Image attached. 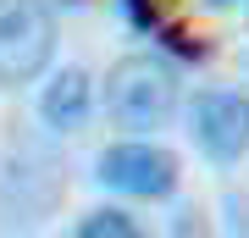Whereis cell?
<instances>
[{
  "mask_svg": "<svg viewBox=\"0 0 249 238\" xmlns=\"http://www.w3.org/2000/svg\"><path fill=\"white\" fill-rule=\"evenodd\" d=\"M211 11H238V6H249V0H205Z\"/></svg>",
  "mask_w": 249,
  "mask_h": 238,
  "instance_id": "52a82bcc",
  "label": "cell"
},
{
  "mask_svg": "<svg viewBox=\"0 0 249 238\" xmlns=\"http://www.w3.org/2000/svg\"><path fill=\"white\" fill-rule=\"evenodd\" d=\"M89 111H94V78L83 67H61L45 83V94H39V116H45L55 133H78L89 122Z\"/></svg>",
  "mask_w": 249,
  "mask_h": 238,
  "instance_id": "5b68a950",
  "label": "cell"
},
{
  "mask_svg": "<svg viewBox=\"0 0 249 238\" xmlns=\"http://www.w3.org/2000/svg\"><path fill=\"white\" fill-rule=\"evenodd\" d=\"M55 55V17L45 0H0V83L22 89Z\"/></svg>",
  "mask_w": 249,
  "mask_h": 238,
  "instance_id": "7a4b0ae2",
  "label": "cell"
},
{
  "mask_svg": "<svg viewBox=\"0 0 249 238\" xmlns=\"http://www.w3.org/2000/svg\"><path fill=\"white\" fill-rule=\"evenodd\" d=\"M178 155L160 150V144H144V139H127V144H111L100 155V183L116 188V194H133V200H166L178 188Z\"/></svg>",
  "mask_w": 249,
  "mask_h": 238,
  "instance_id": "277c9868",
  "label": "cell"
},
{
  "mask_svg": "<svg viewBox=\"0 0 249 238\" xmlns=\"http://www.w3.org/2000/svg\"><path fill=\"white\" fill-rule=\"evenodd\" d=\"M106 111L127 133H155L178 116V72L160 55H122L106 72Z\"/></svg>",
  "mask_w": 249,
  "mask_h": 238,
  "instance_id": "6da1fadb",
  "label": "cell"
},
{
  "mask_svg": "<svg viewBox=\"0 0 249 238\" xmlns=\"http://www.w3.org/2000/svg\"><path fill=\"white\" fill-rule=\"evenodd\" d=\"M188 128H194V144L216 166H238L249 155V94H238V89H205V94H194Z\"/></svg>",
  "mask_w": 249,
  "mask_h": 238,
  "instance_id": "3957f363",
  "label": "cell"
},
{
  "mask_svg": "<svg viewBox=\"0 0 249 238\" xmlns=\"http://www.w3.org/2000/svg\"><path fill=\"white\" fill-rule=\"evenodd\" d=\"M133 233H139V221L127 211H89L78 221V238H133Z\"/></svg>",
  "mask_w": 249,
  "mask_h": 238,
  "instance_id": "8992f818",
  "label": "cell"
}]
</instances>
